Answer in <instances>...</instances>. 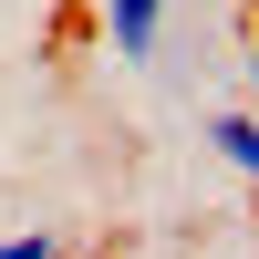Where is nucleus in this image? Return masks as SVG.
Segmentation results:
<instances>
[{"mask_svg": "<svg viewBox=\"0 0 259 259\" xmlns=\"http://www.w3.org/2000/svg\"><path fill=\"white\" fill-rule=\"evenodd\" d=\"M94 21H104L114 62H156V41H166V0H94Z\"/></svg>", "mask_w": 259, "mask_h": 259, "instance_id": "1", "label": "nucleus"}, {"mask_svg": "<svg viewBox=\"0 0 259 259\" xmlns=\"http://www.w3.org/2000/svg\"><path fill=\"white\" fill-rule=\"evenodd\" d=\"M197 135H207V156H218L228 177H249V187H259V114H249V104H218V114H197Z\"/></svg>", "mask_w": 259, "mask_h": 259, "instance_id": "2", "label": "nucleus"}, {"mask_svg": "<svg viewBox=\"0 0 259 259\" xmlns=\"http://www.w3.org/2000/svg\"><path fill=\"white\" fill-rule=\"evenodd\" d=\"M0 259H73L52 228H0Z\"/></svg>", "mask_w": 259, "mask_h": 259, "instance_id": "3", "label": "nucleus"}, {"mask_svg": "<svg viewBox=\"0 0 259 259\" xmlns=\"http://www.w3.org/2000/svg\"><path fill=\"white\" fill-rule=\"evenodd\" d=\"M249 114H259V31H249Z\"/></svg>", "mask_w": 259, "mask_h": 259, "instance_id": "4", "label": "nucleus"}, {"mask_svg": "<svg viewBox=\"0 0 259 259\" xmlns=\"http://www.w3.org/2000/svg\"><path fill=\"white\" fill-rule=\"evenodd\" d=\"M73 259H124V249H73Z\"/></svg>", "mask_w": 259, "mask_h": 259, "instance_id": "5", "label": "nucleus"}]
</instances>
